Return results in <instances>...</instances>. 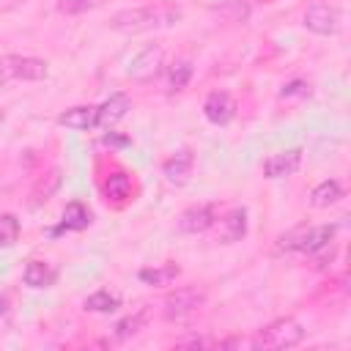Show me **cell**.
Returning a JSON list of instances; mask_svg holds the SVG:
<instances>
[{"mask_svg":"<svg viewBox=\"0 0 351 351\" xmlns=\"http://www.w3.org/2000/svg\"><path fill=\"white\" fill-rule=\"evenodd\" d=\"M181 8L173 3H159V5H143V8H123L110 19V27L126 36L156 30V27H170L181 19Z\"/></svg>","mask_w":351,"mask_h":351,"instance_id":"6da1fadb","label":"cell"},{"mask_svg":"<svg viewBox=\"0 0 351 351\" xmlns=\"http://www.w3.org/2000/svg\"><path fill=\"white\" fill-rule=\"evenodd\" d=\"M335 233H337V225H299V228H293L277 239V250L313 255L315 250L335 241Z\"/></svg>","mask_w":351,"mask_h":351,"instance_id":"7a4b0ae2","label":"cell"},{"mask_svg":"<svg viewBox=\"0 0 351 351\" xmlns=\"http://www.w3.org/2000/svg\"><path fill=\"white\" fill-rule=\"evenodd\" d=\"M307 329L299 318L293 315H282V318H274L271 324H266L263 329H258V335L252 337V346L255 348H293L304 340Z\"/></svg>","mask_w":351,"mask_h":351,"instance_id":"3957f363","label":"cell"},{"mask_svg":"<svg viewBox=\"0 0 351 351\" xmlns=\"http://www.w3.org/2000/svg\"><path fill=\"white\" fill-rule=\"evenodd\" d=\"M49 63L30 55H3L0 58V88L11 82H38L47 80Z\"/></svg>","mask_w":351,"mask_h":351,"instance_id":"277c9868","label":"cell"},{"mask_svg":"<svg viewBox=\"0 0 351 351\" xmlns=\"http://www.w3.org/2000/svg\"><path fill=\"white\" fill-rule=\"evenodd\" d=\"M206 302L203 288H176L162 302V318L167 324H186Z\"/></svg>","mask_w":351,"mask_h":351,"instance_id":"5b68a950","label":"cell"},{"mask_svg":"<svg viewBox=\"0 0 351 351\" xmlns=\"http://www.w3.org/2000/svg\"><path fill=\"white\" fill-rule=\"evenodd\" d=\"M340 19H343L340 16V8L332 5V3H326V0L310 3L304 8V14H302V25L310 33H315V36H335L340 30Z\"/></svg>","mask_w":351,"mask_h":351,"instance_id":"8992f818","label":"cell"},{"mask_svg":"<svg viewBox=\"0 0 351 351\" xmlns=\"http://www.w3.org/2000/svg\"><path fill=\"white\" fill-rule=\"evenodd\" d=\"M162 66H165V49L162 44H148L145 49H140L129 69H126V77L134 80V82H151L162 74Z\"/></svg>","mask_w":351,"mask_h":351,"instance_id":"52a82bcc","label":"cell"},{"mask_svg":"<svg viewBox=\"0 0 351 351\" xmlns=\"http://www.w3.org/2000/svg\"><path fill=\"white\" fill-rule=\"evenodd\" d=\"M299 167H302V148H285V151H277V154L266 156L263 165H261L263 176L271 178V181H274V178H288V176H293Z\"/></svg>","mask_w":351,"mask_h":351,"instance_id":"ba28073f","label":"cell"},{"mask_svg":"<svg viewBox=\"0 0 351 351\" xmlns=\"http://www.w3.org/2000/svg\"><path fill=\"white\" fill-rule=\"evenodd\" d=\"M236 115V101L228 90H211L203 101V118L214 126H225L230 123Z\"/></svg>","mask_w":351,"mask_h":351,"instance_id":"9c48e42d","label":"cell"},{"mask_svg":"<svg viewBox=\"0 0 351 351\" xmlns=\"http://www.w3.org/2000/svg\"><path fill=\"white\" fill-rule=\"evenodd\" d=\"M214 222H217V206L200 203V206H189L181 211L178 230L181 233H206L208 228H214Z\"/></svg>","mask_w":351,"mask_h":351,"instance_id":"30bf717a","label":"cell"},{"mask_svg":"<svg viewBox=\"0 0 351 351\" xmlns=\"http://www.w3.org/2000/svg\"><path fill=\"white\" fill-rule=\"evenodd\" d=\"M217 225V241L222 244H236L247 236V208L236 206L228 214H222V219L214 222Z\"/></svg>","mask_w":351,"mask_h":351,"instance_id":"8fae6325","label":"cell"},{"mask_svg":"<svg viewBox=\"0 0 351 351\" xmlns=\"http://www.w3.org/2000/svg\"><path fill=\"white\" fill-rule=\"evenodd\" d=\"M192 170H195V154L189 148H181V151H176L173 156H167L162 162V176L170 184H176V186L186 184L189 176H192Z\"/></svg>","mask_w":351,"mask_h":351,"instance_id":"7c38bea8","label":"cell"},{"mask_svg":"<svg viewBox=\"0 0 351 351\" xmlns=\"http://www.w3.org/2000/svg\"><path fill=\"white\" fill-rule=\"evenodd\" d=\"M129 110H132L129 96L126 93H112L107 101L96 104V129H112Z\"/></svg>","mask_w":351,"mask_h":351,"instance_id":"4fadbf2b","label":"cell"},{"mask_svg":"<svg viewBox=\"0 0 351 351\" xmlns=\"http://www.w3.org/2000/svg\"><path fill=\"white\" fill-rule=\"evenodd\" d=\"M58 126H66V129H74V132H88V129H96V104H77V107H69L63 110L58 118H55Z\"/></svg>","mask_w":351,"mask_h":351,"instance_id":"5bb4252c","label":"cell"},{"mask_svg":"<svg viewBox=\"0 0 351 351\" xmlns=\"http://www.w3.org/2000/svg\"><path fill=\"white\" fill-rule=\"evenodd\" d=\"M58 280V269L47 261H27L25 269H22V282L27 288H49L52 282Z\"/></svg>","mask_w":351,"mask_h":351,"instance_id":"9a60e30c","label":"cell"},{"mask_svg":"<svg viewBox=\"0 0 351 351\" xmlns=\"http://www.w3.org/2000/svg\"><path fill=\"white\" fill-rule=\"evenodd\" d=\"M90 222H93L90 208H88L85 203H80V200H71V203L63 208V219H60V225L55 228V233H63V230H85Z\"/></svg>","mask_w":351,"mask_h":351,"instance_id":"2e32d148","label":"cell"},{"mask_svg":"<svg viewBox=\"0 0 351 351\" xmlns=\"http://www.w3.org/2000/svg\"><path fill=\"white\" fill-rule=\"evenodd\" d=\"M178 274H181V266L173 263V261H167V263H156V266H145V269L137 271L140 282L154 285V288H159V285H170Z\"/></svg>","mask_w":351,"mask_h":351,"instance_id":"e0dca14e","label":"cell"},{"mask_svg":"<svg viewBox=\"0 0 351 351\" xmlns=\"http://www.w3.org/2000/svg\"><path fill=\"white\" fill-rule=\"evenodd\" d=\"M60 184H63V173H60V167H52L47 176H41L36 184H33V189H30V203L33 206H38V203H47L58 189H60Z\"/></svg>","mask_w":351,"mask_h":351,"instance_id":"ac0fdd59","label":"cell"},{"mask_svg":"<svg viewBox=\"0 0 351 351\" xmlns=\"http://www.w3.org/2000/svg\"><path fill=\"white\" fill-rule=\"evenodd\" d=\"M340 197H343L340 181H337V178H326V181H321L318 186H313V192H310V206H313V208H329V206H335Z\"/></svg>","mask_w":351,"mask_h":351,"instance_id":"d6986e66","label":"cell"},{"mask_svg":"<svg viewBox=\"0 0 351 351\" xmlns=\"http://www.w3.org/2000/svg\"><path fill=\"white\" fill-rule=\"evenodd\" d=\"M82 307H85L88 313H115V310L121 307V299H118L115 293H110L107 288H99V291H93L90 296H85Z\"/></svg>","mask_w":351,"mask_h":351,"instance_id":"ffe728a7","label":"cell"},{"mask_svg":"<svg viewBox=\"0 0 351 351\" xmlns=\"http://www.w3.org/2000/svg\"><path fill=\"white\" fill-rule=\"evenodd\" d=\"M148 324V307L143 304L140 310H134L132 315H126V318H121L118 324H115V340H126V337H134L143 326Z\"/></svg>","mask_w":351,"mask_h":351,"instance_id":"44dd1931","label":"cell"},{"mask_svg":"<svg viewBox=\"0 0 351 351\" xmlns=\"http://www.w3.org/2000/svg\"><path fill=\"white\" fill-rule=\"evenodd\" d=\"M192 80V63L189 60H176L167 66V90L181 93Z\"/></svg>","mask_w":351,"mask_h":351,"instance_id":"7402d4cb","label":"cell"},{"mask_svg":"<svg viewBox=\"0 0 351 351\" xmlns=\"http://www.w3.org/2000/svg\"><path fill=\"white\" fill-rule=\"evenodd\" d=\"M132 195V178L126 173H112L104 181V197L107 200H126Z\"/></svg>","mask_w":351,"mask_h":351,"instance_id":"603a6c76","label":"cell"},{"mask_svg":"<svg viewBox=\"0 0 351 351\" xmlns=\"http://www.w3.org/2000/svg\"><path fill=\"white\" fill-rule=\"evenodd\" d=\"M22 225L16 214H0V247H14L19 241Z\"/></svg>","mask_w":351,"mask_h":351,"instance_id":"cb8c5ba5","label":"cell"},{"mask_svg":"<svg viewBox=\"0 0 351 351\" xmlns=\"http://www.w3.org/2000/svg\"><path fill=\"white\" fill-rule=\"evenodd\" d=\"M104 0H58V11L63 16H77V14H85V11H93L99 8Z\"/></svg>","mask_w":351,"mask_h":351,"instance_id":"d4e9b609","label":"cell"},{"mask_svg":"<svg viewBox=\"0 0 351 351\" xmlns=\"http://www.w3.org/2000/svg\"><path fill=\"white\" fill-rule=\"evenodd\" d=\"M291 96H310V82H304V80H291L288 85H282L280 99H291Z\"/></svg>","mask_w":351,"mask_h":351,"instance_id":"484cf974","label":"cell"},{"mask_svg":"<svg viewBox=\"0 0 351 351\" xmlns=\"http://www.w3.org/2000/svg\"><path fill=\"white\" fill-rule=\"evenodd\" d=\"M178 346H192V348H203V346H208L203 337H189V340H178Z\"/></svg>","mask_w":351,"mask_h":351,"instance_id":"4316f807","label":"cell"},{"mask_svg":"<svg viewBox=\"0 0 351 351\" xmlns=\"http://www.w3.org/2000/svg\"><path fill=\"white\" fill-rule=\"evenodd\" d=\"M3 121H5V112H3V110H0V123H3Z\"/></svg>","mask_w":351,"mask_h":351,"instance_id":"83f0119b","label":"cell"}]
</instances>
